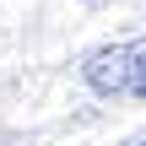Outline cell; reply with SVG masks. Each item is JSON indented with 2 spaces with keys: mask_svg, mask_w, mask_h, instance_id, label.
<instances>
[{
  "mask_svg": "<svg viewBox=\"0 0 146 146\" xmlns=\"http://www.w3.org/2000/svg\"><path fill=\"white\" fill-rule=\"evenodd\" d=\"M81 76H87V87L103 92V98H114V92L146 98V43H114V49L87 54Z\"/></svg>",
  "mask_w": 146,
  "mask_h": 146,
  "instance_id": "cell-1",
  "label": "cell"
},
{
  "mask_svg": "<svg viewBox=\"0 0 146 146\" xmlns=\"http://www.w3.org/2000/svg\"><path fill=\"white\" fill-rule=\"evenodd\" d=\"M141 146H146V141H141Z\"/></svg>",
  "mask_w": 146,
  "mask_h": 146,
  "instance_id": "cell-2",
  "label": "cell"
}]
</instances>
